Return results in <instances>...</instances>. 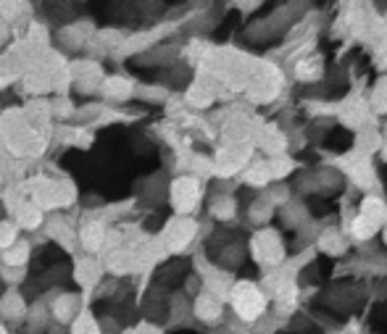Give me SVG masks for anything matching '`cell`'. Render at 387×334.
I'll return each mask as SVG.
<instances>
[{"label": "cell", "mask_w": 387, "mask_h": 334, "mask_svg": "<svg viewBox=\"0 0 387 334\" xmlns=\"http://www.w3.org/2000/svg\"><path fill=\"white\" fill-rule=\"evenodd\" d=\"M76 334H97V326L90 316H82L79 323H76Z\"/></svg>", "instance_id": "3"}, {"label": "cell", "mask_w": 387, "mask_h": 334, "mask_svg": "<svg viewBox=\"0 0 387 334\" xmlns=\"http://www.w3.org/2000/svg\"><path fill=\"white\" fill-rule=\"evenodd\" d=\"M195 195H198V190H195V182L193 179H179V182L174 184V203H177V208H190V205H195Z\"/></svg>", "instance_id": "1"}, {"label": "cell", "mask_w": 387, "mask_h": 334, "mask_svg": "<svg viewBox=\"0 0 387 334\" xmlns=\"http://www.w3.org/2000/svg\"><path fill=\"white\" fill-rule=\"evenodd\" d=\"M76 308H79V298H76V295H61V298L55 300V316H58L61 321H72Z\"/></svg>", "instance_id": "2"}, {"label": "cell", "mask_w": 387, "mask_h": 334, "mask_svg": "<svg viewBox=\"0 0 387 334\" xmlns=\"http://www.w3.org/2000/svg\"><path fill=\"white\" fill-rule=\"evenodd\" d=\"M0 334H6V329H0Z\"/></svg>", "instance_id": "4"}]
</instances>
